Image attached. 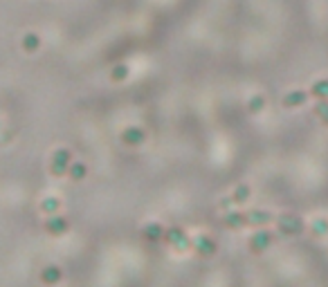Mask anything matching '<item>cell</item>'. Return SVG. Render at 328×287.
Wrapping results in <instances>:
<instances>
[{
    "mask_svg": "<svg viewBox=\"0 0 328 287\" xmlns=\"http://www.w3.org/2000/svg\"><path fill=\"white\" fill-rule=\"evenodd\" d=\"M310 94H313L315 99H328V79L315 81L313 88H310Z\"/></svg>",
    "mask_w": 328,
    "mask_h": 287,
    "instance_id": "15",
    "label": "cell"
},
{
    "mask_svg": "<svg viewBox=\"0 0 328 287\" xmlns=\"http://www.w3.org/2000/svg\"><path fill=\"white\" fill-rule=\"evenodd\" d=\"M126 77H128V68H126V65H115L113 72H110V79H113V81H124Z\"/></svg>",
    "mask_w": 328,
    "mask_h": 287,
    "instance_id": "19",
    "label": "cell"
},
{
    "mask_svg": "<svg viewBox=\"0 0 328 287\" xmlns=\"http://www.w3.org/2000/svg\"><path fill=\"white\" fill-rule=\"evenodd\" d=\"M216 249H218V245H216V240L209 238V236L196 238V251L200 253V256H214Z\"/></svg>",
    "mask_w": 328,
    "mask_h": 287,
    "instance_id": "10",
    "label": "cell"
},
{
    "mask_svg": "<svg viewBox=\"0 0 328 287\" xmlns=\"http://www.w3.org/2000/svg\"><path fill=\"white\" fill-rule=\"evenodd\" d=\"M65 175H70V180H74V182H81V180H86V175H88V166H86L84 162H70Z\"/></svg>",
    "mask_w": 328,
    "mask_h": 287,
    "instance_id": "11",
    "label": "cell"
},
{
    "mask_svg": "<svg viewBox=\"0 0 328 287\" xmlns=\"http://www.w3.org/2000/svg\"><path fill=\"white\" fill-rule=\"evenodd\" d=\"M144 139H146V132L140 126H128L122 132V141L126 146H140V144H144Z\"/></svg>",
    "mask_w": 328,
    "mask_h": 287,
    "instance_id": "6",
    "label": "cell"
},
{
    "mask_svg": "<svg viewBox=\"0 0 328 287\" xmlns=\"http://www.w3.org/2000/svg\"><path fill=\"white\" fill-rule=\"evenodd\" d=\"M59 209H61V202L56 198H45L43 202H41V211H43L45 215L59 213Z\"/></svg>",
    "mask_w": 328,
    "mask_h": 287,
    "instance_id": "16",
    "label": "cell"
},
{
    "mask_svg": "<svg viewBox=\"0 0 328 287\" xmlns=\"http://www.w3.org/2000/svg\"><path fill=\"white\" fill-rule=\"evenodd\" d=\"M277 227H279V231L283 236H299L304 234V222H301V218H297V215L292 213H283L279 220H277Z\"/></svg>",
    "mask_w": 328,
    "mask_h": 287,
    "instance_id": "1",
    "label": "cell"
},
{
    "mask_svg": "<svg viewBox=\"0 0 328 287\" xmlns=\"http://www.w3.org/2000/svg\"><path fill=\"white\" fill-rule=\"evenodd\" d=\"M272 243H275V234H272V231H265V229H259L256 234L250 236V240H247V247H250V251L261 253V251H265V249H268Z\"/></svg>",
    "mask_w": 328,
    "mask_h": 287,
    "instance_id": "3",
    "label": "cell"
},
{
    "mask_svg": "<svg viewBox=\"0 0 328 287\" xmlns=\"http://www.w3.org/2000/svg\"><path fill=\"white\" fill-rule=\"evenodd\" d=\"M162 240H167L169 245H173V247H178V249L189 247V238H187V234L182 231L180 227H169V229H164V234H162Z\"/></svg>",
    "mask_w": 328,
    "mask_h": 287,
    "instance_id": "4",
    "label": "cell"
},
{
    "mask_svg": "<svg viewBox=\"0 0 328 287\" xmlns=\"http://www.w3.org/2000/svg\"><path fill=\"white\" fill-rule=\"evenodd\" d=\"M263 108H265V97H259V94H256V97H252L250 101H247V110H250L252 115L261 112Z\"/></svg>",
    "mask_w": 328,
    "mask_h": 287,
    "instance_id": "18",
    "label": "cell"
},
{
    "mask_svg": "<svg viewBox=\"0 0 328 287\" xmlns=\"http://www.w3.org/2000/svg\"><path fill=\"white\" fill-rule=\"evenodd\" d=\"M315 115H317L319 119H322L324 115H328V99H319V103L315 106Z\"/></svg>",
    "mask_w": 328,
    "mask_h": 287,
    "instance_id": "20",
    "label": "cell"
},
{
    "mask_svg": "<svg viewBox=\"0 0 328 287\" xmlns=\"http://www.w3.org/2000/svg\"><path fill=\"white\" fill-rule=\"evenodd\" d=\"M272 222V215L263 209H254V211H247V224L250 227H265V224Z\"/></svg>",
    "mask_w": 328,
    "mask_h": 287,
    "instance_id": "9",
    "label": "cell"
},
{
    "mask_svg": "<svg viewBox=\"0 0 328 287\" xmlns=\"http://www.w3.org/2000/svg\"><path fill=\"white\" fill-rule=\"evenodd\" d=\"M306 101H308V92H306V90H290V92L283 97L285 108H301Z\"/></svg>",
    "mask_w": 328,
    "mask_h": 287,
    "instance_id": "8",
    "label": "cell"
},
{
    "mask_svg": "<svg viewBox=\"0 0 328 287\" xmlns=\"http://www.w3.org/2000/svg\"><path fill=\"white\" fill-rule=\"evenodd\" d=\"M223 227H227V229L247 227V213H243V211H230V213L223 215Z\"/></svg>",
    "mask_w": 328,
    "mask_h": 287,
    "instance_id": "7",
    "label": "cell"
},
{
    "mask_svg": "<svg viewBox=\"0 0 328 287\" xmlns=\"http://www.w3.org/2000/svg\"><path fill=\"white\" fill-rule=\"evenodd\" d=\"M322 122H324V123H326V126H328V115H324V117H322Z\"/></svg>",
    "mask_w": 328,
    "mask_h": 287,
    "instance_id": "21",
    "label": "cell"
},
{
    "mask_svg": "<svg viewBox=\"0 0 328 287\" xmlns=\"http://www.w3.org/2000/svg\"><path fill=\"white\" fill-rule=\"evenodd\" d=\"M250 186L247 184H240V186H236V191H234V195H232V202L234 205H240V202H245V200H250Z\"/></svg>",
    "mask_w": 328,
    "mask_h": 287,
    "instance_id": "17",
    "label": "cell"
},
{
    "mask_svg": "<svg viewBox=\"0 0 328 287\" xmlns=\"http://www.w3.org/2000/svg\"><path fill=\"white\" fill-rule=\"evenodd\" d=\"M68 227H70V222L59 213H52L47 220H45V231L52 236H63L65 231H68Z\"/></svg>",
    "mask_w": 328,
    "mask_h": 287,
    "instance_id": "5",
    "label": "cell"
},
{
    "mask_svg": "<svg viewBox=\"0 0 328 287\" xmlns=\"http://www.w3.org/2000/svg\"><path fill=\"white\" fill-rule=\"evenodd\" d=\"M41 281L47 283V285H54V283L61 281V269L56 267V265H49V267H45L43 272H41Z\"/></svg>",
    "mask_w": 328,
    "mask_h": 287,
    "instance_id": "12",
    "label": "cell"
},
{
    "mask_svg": "<svg viewBox=\"0 0 328 287\" xmlns=\"http://www.w3.org/2000/svg\"><path fill=\"white\" fill-rule=\"evenodd\" d=\"M162 234H164V227H162V224H157V222L146 224V227H144V238L151 240V243L162 240Z\"/></svg>",
    "mask_w": 328,
    "mask_h": 287,
    "instance_id": "13",
    "label": "cell"
},
{
    "mask_svg": "<svg viewBox=\"0 0 328 287\" xmlns=\"http://www.w3.org/2000/svg\"><path fill=\"white\" fill-rule=\"evenodd\" d=\"M23 49L25 52H36V49L41 47V36L39 34H34V32H30V34H25L23 36Z\"/></svg>",
    "mask_w": 328,
    "mask_h": 287,
    "instance_id": "14",
    "label": "cell"
},
{
    "mask_svg": "<svg viewBox=\"0 0 328 287\" xmlns=\"http://www.w3.org/2000/svg\"><path fill=\"white\" fill-rule=\"evenodd\" d=\"M72 162V153L68 148H59V151L52 155V164H49V170H52V175L61 177L68 173V166Z\"/></svg>",
    "mask_w": 328,
    "mask_h": 287,
    "instance_id": "2",
    "label": "cell"
}]
</instances>
